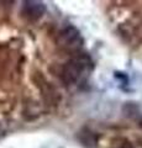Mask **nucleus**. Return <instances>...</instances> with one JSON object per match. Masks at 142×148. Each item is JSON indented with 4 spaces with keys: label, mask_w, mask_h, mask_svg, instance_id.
I'll return each mask as SVG.
<instances>
[{
    "label": "nucleus",
    "mask_w": 142,
    "mask_h": 148,
    "mask_svg": "<svg viewBox=\"0 0 142 148\" xmlns=\"http://www.w3.org/2000/svg\"><path fill=\"white\" fill-rule=\"evenodd\" d=\"M93 69V62L89 56L78 54L71 58L62 69V79L68 85L77 84L88 77Z\"/></svg>",
    "instance_id": "nucleus-1"
},
{
    "label": "nucleus",
    "mask_w": 142,
    "mask_h": 148,
    "mask_svg": "<svg viewBox=\"0 0 142 148\" xmlns=\"http://www.w3.org/2000/svg\"><path fill=\"white\" fill-rule=\"evenodd\" d=\"M58 42L62 47L67 49H77L83 45V37L74 26H67L59 32Z\"/></svg>",
    "instance_id": "nucleus-2"
},
{
    "label": "nucleus",
    "mask_w": 142,
    "mask_h": 148,
    "mask_svg": "<svg viewBox=\"0 0 142 148\" xmlns=\"http://www.w3.org/2000/svg\"><path fill=\"white\" fill-rule=\"evenodd\" d=\"M46 11V6L42 1H34V0H29V1L22 3L21 14L25 18L30 21H36L42 17V15Z\"/></svg>",
    "instance_id": "nucleus-3"
},
{
    "label": "nucleus",
    "mask_w": 142,
    "mask_h": 148,
    "mask_svg": "<svg viewBox=\"0 0 142 148\" xmlns=\"http://www.w3.org/2000/svg\"><path fill=\"white\" fill-rule=\"evenodd\" d=\"M79 140H80V142L83 143L85 147L93 148V147L97 146L98 137L95 136L91 131H89V130H84V131H82L79 133Z\"/></svg>",
    "instance_id": "nucleus-4"
},
{
    "label": "nucleus",
    "mask_w": 142,
    "mask_h": 148,
    "mask_svg": "<svg viewBox=\"0 0 142 148\" xmlns=\"http://www.w3.org/2000/svg\"><path fill=\"white\" fill-rule=\"evenodd\" d=\"M5 136V128H4V126L1 125V122H0V140Z\"/></svg>",
    "instance_id": "nucleus-5"
},
{
    "label": "nucleus",
    "mask_w": 142,
    "mask_h": 148,
    "mask_svg": "<svg viewBox=\"0 0 142 148\" xmlns=\"http://www.w3.org/2000/svg\"><path fill=\"white\" fill-rule=\"evenodd\" d=\"M139 125H140V127L142 128V117H141V120H140V122H139Z\"/></svg>",
    "instance_id": "nucleus-6"
}]
</instances>
